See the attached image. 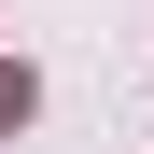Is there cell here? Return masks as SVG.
<instances>
[{"mask_svg": "<svg viewBox=\"0 0 154 154\" xmlns=\"http://www.w3.org/2000/svg\"><path fill=\"white\" fill-rule=\"evenodd\" d=\"M28 112H42V84H28V70H0V140H14Z\"/></svg>", "mask_w": 154, "mask_h": 154, "instance_id": "1", "label": "cell"}]
</instances>
